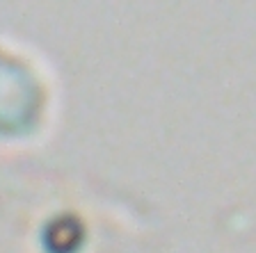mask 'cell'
<instances>
[{"mask_svg": "<svg viewBox=\"0 0 256 253\" xmlns=\"http://www.w3.org/2000/svg\"><path fill=\"white\" fill-rule=\"evenodd\" d=\"M80 242V228L74 219H58L50 224L46 233V244L53 253H69Z\"/></svg>", "mask_w": 256, "mask_h": 253, "instance_id": "cell-1", "label": "cell"}]
</instances>
